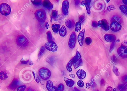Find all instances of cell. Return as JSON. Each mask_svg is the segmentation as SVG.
Instances as JSON below:
<instances>
[{"label":"cell","mask_w":127,"mask_h":91,"mask_svg":"<svg viewBox=\"0 0 127 91\" xmlns=\"http://www.w3.org/2000/svg\"><path fill=\"white\" fill-rule=\"evenodd\" d=\"M39 74L40 77L42 79L46 80L50 77L51 72L49 69L46 67H42L39 70Z\"/></svg>","instance_id":"1"},{"label":"cell","mask_w":127,"mask_h":91,"mask_svg":"<svg viewBox=\"0 0 127 91\" xmlns=\"http://www.w3.org/2000/svg\"><path fill=\"white\" fill-rule=\"evenodd\" d=\"M35 15L36 19L40 22H44L46 19V13L44 9L37 10L35 13Z\"/></svg>","instance_id":"2"},{"label":"cell","mask_w":127,"mask_h":91,"mask_svg":"<svg viewBox=\"0 0 127 91\" xmlns=\"http://www.w3.org/2000/svg\"><path fill=\"white\" fill-rule=\"evenodd\" d=\"M10 6L6 3H2L0 5V12L2 15L7 16L9 15L11 12Z\"/></svg>","instance_id":"3"},{"label":"cell","mask_w":127,"mask_h":91,"mask_svg":"<svg viewBox=\"0 0 127 91\" xmlns=\"http://www.w3.org/2000/svg\"><path fill=\"white\" fill-rule=\"evenodd\" d=\"M44 47L47 50L52 52L56 51L58 49L57 45L53 41L46 43L45 44Z\"/></svg>","instance_id":"4"},{"label":"cell","mask_w":127,"mask_h":91,"mask_svg":"<svg viewBox=\"0 0 127 91\" xmlns=\"http://www.w3.org/2000/svg\"><path fill=\"white\" fill-rule=\"evenodd\" d=\"M16 42L17 45L20 46H26L28 43L27 39L23 35L18 36L16 39Z\"/></svg>","instance_id":"5"},{"label":"cell","mask_w":127,"mask_h":91,"mask_svg":"<svg viewBox=\"0 0 127 91\" xmlns=\"http://www.w3.org/2000/svg\"><path fill=\"white\" fill-rule=\"evenodd\" d=\"M77 40V35L75 32H73L71 34L69 40L68 45L69 48L73 49L75 47Z\"/></svg>","instance_id":"6"},{"label":"cell","mask_w":127,"mask_h":91,"mask_svg":"<svg viewBox=\"0 0 127 91\" xmlns=\"http://www.w3.org/2000/svg\"><path fill=\"white\" fill-rule=\"evenodd\" d=\"M117 53L119 56L123 58L127 57V46L121 45L117 49Z\"/></svg>","instance_id":"7"},{"label":"cell","mask_w":127,"mask_h":91,"mask_svg":"<svg viewBox=\"0 0 127 91\" xmlns=\"http://www.w3.org/2000/svg\"><path fill=\"white\" fill-rule=\"evenodd\" d=\"M98 26L102 27L103 29L105 31H108L110 29V27L107 20L105 19H103L99 21L98 22Z\"/></svg>","instance_id":"8"},{"label":"cell","mask_w":127,"mask_h":91,"mask_svg":"<svg viewBox=\"0 0 127 91\" xmlns=\"http://www.w3.org/2000/svg\"><path fill=\"white\" fill-rule=\"evenodd\" d=\"M121 25L118 22H111L110 25V28L111 30L114 32H117L121 29Z\"/></svg>","instance_id":"9"},{"label":"cell","mask_w":127,"mask_h":91,"mask_svg":"<svg viewBox=\"0 0 127 91\" xmlns=\"http://www.w3.org/2000/svg\"><path fill=\"white\" fill-rule=\"evenodd\" d=\"M62 12L63 14L65 16H67L69 13V3L67 0H64L63 1L62 5Z\"/></svg>","instance_id":"10"},{"label":"cell","mask_w":127,"mask_h":91,"mask_svg":"<svg viewBox=\"0 0 127 91\" xmlns=\"http://www.w3.org/2000/svg\"><path fill=\"white\" fill-rule=\"evenodd\" d=\"M85 29H84L81 31L80 32L78 36V41L79 43L80 46L82 47L83 45V41L84 39V33H85Z\"/></svg>","instance_id":"11"},{"label":"cell","mask_w":127,"mask_h":91,"mask_svg":"<svg viewBox=\"0 0 127 91\" xmlns=\"http://www.w3.org/2000/svg\"><path fill=\"white\" fill-rule=\"evenodd\" d=\"M46 87L48 91H58L57 87L54 86L53 83L51 80L47 81Z\"/></svg>","instance_id":"12"},{"label":"cell","mask_w":127,"mask_h":91,"mask_svg":"<svg viewBox=\"0 0 127 91\" xmlns=\"http://www.w3.org/2000/svg\"><path fill=\"white\" fill-rule=\"evenodd\" d=\"M116 36L113 34H106L104 36L105 40L107 42H115L116 40Z\"/></svg>","instance_id":"13"},{"label":"cell","mask_w":127,"mask_h":91,"mask_svg":"<svg viewBox=\"0 0 127 91\" xmlns=\"http://www.w3.org/2000/svg\"><path fill=\"white\" fill-rule=\"evenodd\" d=\"M76 75L78 79H83L86 77V72L83 69H79L76 73Z\"/></svg>","instance_id":"14"},{"label":"cell","mask_w":127,"mask_h":91,"mask_svg":"<svg viewBox=\"0 0 127 91\" xmlns=\"http://www.w3.org/2000/svg\"><path fill=\"white\" fill-rule=\"evenodd\" d=\"M42 5L44 8L48 9H50L53 8V5L50 0H44Z\"/></svg>","instance_id":"15"},{"label":"cell","mask_w":127,"mask_h":91,"mask_svg":"<svg viewBox=\"0 0 127 91\" xmlns=\"http://www.w3.org/2000/svg\"><path fill=\"white\" fill-rule=\"evenodd\" d=\"M64 80L66 83L67 86L69 87H72L74 84V81L73 80L69 79L66 77H64Z\"/></svg>","instance_id":"16"},{"label":"cell","mask_w":127,"mask_h":91,"mask_svg":"<svg viewBox=\"0 0 127 91\" xmlns=\"http://www.w3.org/2000/svg\"><path fill=\"white\" fill-rule=\"evenodd\" d=\"M59 34L61 36L64 37L67 34V30L66 27L64 26H62L59 29Z\"/></svg>","instance_id":"17"},{"label":"cell","mask_w":127,"mask_h":91,"mask_svg":"<svg viewBox=\"0 0 127 91\" xmlns=\"http://www.w3.org/2000/svg\"><path fill=\"white\" fill-rule=\"evenodd\" d=\"M60 25H59V24L54 23L52 25L51 28H52L54 32L57 33L59 31L60 28Z\"/></svg>","instance_id":"18"},{"label":"cell","mask_w":127,"mask_h":91,"mask_svg":"<svg viewBox=\"0 0 127 91\" xmlns=\"http://www.w3.org/2000/svg\"><path fill=\"white\" fill-rule=\"evenodd\" d=\"M81 59V56L80 53L78 51H77L76 55L72 59L73 65L77 61H78Z\"/></svg>","instance_id":"19"},{"label":"cell","mask_w":127,"mask_h":91,"mask_svg":"<svg viewBox=\"0 0 127 91\" xmlns=\"http://www.w3.org/2000/svg\"><path fill=\"white\" fill-rule=\"evenodd\" d=\"M19 85V81L18 80H14L10 85V87L11 89H15L17 88Z\"/></svg>","instance_id":"20"},{"label":"cell","mask_w":127,"mask_h":91,"mask_svg":"<svg viewBox=\"0 0 127 91\" xmlns=\"http://www.w3.org/2000/svg\"><path fill=\"white\" fill-rule=\"evenodd\" d=\"M73 65V60H72V59H71L68 62V63L67 64V66H66V69L69 72H70L72 71V69L71 68V67H72Z\"/></svg>","instance_id":"21"},{"label":"cell","mask_w":127,"mask_h":91,"mask_svg":"<svg viewBox=\"0 0 127 91\" xmlns=\"http://www.w3.org/2000/svg\"><path fill=\"white\" fill-rule=\"evenodd\" d=\"M8 78L7 74L6 72L2 71L0 72V79L2 80L6 79Z\"/></svg>","instance_id":"22"},{"label":"cell","mask_w":127,"mask_h":91,"mask_svg":"<svg viewBox=\"0 0 127 91\" xmlns=\"http://www.w3.org/2000/svg\"><path fill=\"white\" fill-rule=\"evenodd\" d=\"M81 27V23L80 21L77 22L75 24V31L77 32L80 31Z\"/></svg>","instance_id":"23"},{"label":"cell","mask_w":127,"mask_h":91,"mask_svg":"<svg viewBox=\"0 0 127 91\" xmlns=\"http://www.w3.org/2000/svg\"><path fill=\"white\" fill-rule=\"evenodd\" d=\"M121 11L123 13L127 14V6L126 5H121L119 7Z\"/></svg>","instance_id":"24"},{"label":"cell","mask_w":127,"mask_h":91,"mask_svg":"<svg viewBox=\"0 0 127 91\" xmlns=\"http://www.w3.org/2000/svg\"><path fill=\"white\" fill-rule=\"evenodd\" d=\"M32 3L34 6H40L42 3V0H32Z\"/></svg>","instance_id":"25"},{"label":"cell","mask_w":127,"mask_h":91,"mask_svg":"<svg viewBox=\"0 0 127 91\" xmlns=\"http://www.w3.org/2000/svg\"><path fill=\"white\" fill-rule=\"evenodd\" d=\"M66 26L69 29H71L72 27V23L69 19H66L65 20Z\"/></svg>","instance_id":"26"},{"label":"cell","mask_w":127,"mask_h":91,"mask_svg":"<svg viewBox=\"0 0 127 91\" xmlns=\"http://www.w3.org/2000/svg\"><path fill=\"white\" fill-rule=\"evenodd\" d=\"M81 4L83 5V6H85L86 7V11H87V14L88 15L90 14L91 13V11L90 10V7H89L85 3L84 1H82L81 2Z\"/></svg>","instance_id":"27"},{"label":"cell","mask_w":127,"mask_h":91,"mask_svg":"<svg viewBox=\"0 0 127 91\" xmlns=\"http://www.w3.org/2000/svg\"><path fill=\"white\" fill-rule=\"evenodd\" d=\"M111 22H116L119 23L121 22L122 20L121 17H119L115 16L112 17V18L111 19Z\"/></svg>","instance_id":"28"},{"label":"cell","mask_w":127,"mask_h":91,"mask_svg":"<svg viewBox=\"0 0 127 91\" xmlns=\"http://www.w3.org/2000/svg\"><path fill=\"white\" fill-rule=\"evenodd\" d=\"M82 63V59H81L80 60L77 61L75 63L73 64L74 67V69H76L78 68L79 66L81 65Z\"/></svg>","instance_id":"29"},{"label":"cell","mask_w":127,"mask_h":91,"mask_svg":"<svg viewBox=\"0 0 127 91\" xmlns=\"http://www.w3.org/2000/svg\"><path fill=\"white\" fill-rule=\"evenodd\" d=\"M58 16V11L56 10H54L51 12V19H55Z\"/></svg>","instance_id":"30"},{"label":"cell","mask_w":127,"mask_h":91,"mask_svg":"<svg viewBox=\"0 0 127 91\" xmlns=\"http://www.w3.org/2000/svg\"><path fill=\"white\" fill-rule=\"evenodd\" d=\"M113 73H115V75L116 76H120V73L119 72L118 68L115 66H113Z\"/></svg>","instance_id":"31"},{"label":"cell","mask_w":127,"mask_h":91,"mask_svg":"<svg viewBox=\"0 0 127 91\" xmlns=\"http://www.w3.org/2000/svg\"><path fill=\"white\" fill-rule=\"evenodd\" d=\"M45 51H46V48H45V47L44 46H42L40 48V51H39V53H38V57H40V56H41L42 55L44 54Z\"/></svg>","instance_id":"32"},{"label":"cell","mask_w":127,"mask_h":91,"mask_svg":"<svg viewBox=\"0 0 127 91\" xmlns=\"http://www.w3.org/2000/svg\"><path fill=\"white\" fill-rule=\"evenodd\" d=\"M46 35H47V39H48V41H52V34H51V32L50 31H47L46 33Z\"/></svg>","instance_id":"33"},{"label":"cell","mask_w":127,"mask_h":91,"mask_svg":"<svg viewBox=\"0 0 127 91\" xmlns=\"http://www.w3.org/2000/svg\"><path fill=\"white\" fill-rule=\"evenodd\" d=\"M118 88L120 91H125L126 90V87L125 86L122 84L119 85Z\"/></svg>","instance_id":"34"},{"label":"cell","mask_w":127,"mask_h":91,"mask_svg":"<svg viewBox=\"0 0 127 91\" xmlns=\"http://www.w3.org/2000/svg\"><path fill=\"white\" fill-rule=\"evenodd\" d=\"M85 42L87 45H90L92 42V39L91 37H86L85 39Z\"/></svg>","instance_id":"35"},{"label":"cell","mask_w":127,"mask_h":91,"mask_svg":"<svg viewBox=\"0 0 127 91\" xmlns=\"http://www.w3.org/2000/svg\"><path fill=\"white\" fill-rule=\"evenodd\" d=\"M116 9V8L115 6L113 5H111L110 6H108L107 8V10L109 12L114 10Z\"/></svg>","instance_id":"36"},{"label":"cell","mask_w":127,"mask_h":91,"mask_svg":"<svg viewBox=\"0 0 127 91\" xmlns=\"http://www.w3.org/2000/svg\"><path fill=\"white\" fill-rule=\"evenodd\" d=\"M25 85H22L18 87V88H17V91H25Z\"/></svg>","instance_id":"37"},{"label":"cell","mask_w":127,"mask_h":91,"mask_svg":"<svg viewBox=\"0 0 127 91\" xmlns=\"http://www.w3.org/2000/svg\"><path fill=\"white\" fill-rule=\"evenodd\" d=\"M64 90V85L62 83L59 84L57 88L58 91H63Z\"/></svg>","instance_id":"38"},{"label":"cell","mask_w":127,"mask_h":91,"mask_svg":"<svg viewBox=\"0 0 127 91\" xmlns=\"http://www.w3.org/2000/svg\"><path fill=\"white\" fill-rule=\"evenodd\" d=\"M78 86L80 87H84V83L83 81L81 80H79L77 82Z\"/></svg>","instance_id":"39"},{"label":"cell","mask_w":127,"mask_h":91,"mask_svg":"<svg viewBox=\"0 0 127 91\" xmlns=\"http://www.w3.org/2000/svg\"><path fill=\"white\" fill-rule=\"evenodd\" d=\"M123 82L125 83L126 85L127 86V75L125 76L122 78Z\"/></svg>","instance_id":"40"},{"label":"cell","mask_w":127,"mask_h":91,"mask_svg":"<svg viewBox=\"0 0 127 91\" xmlns=\"http://www.w3.org/2000/svg\"><path fill=\"white\" fill-rule=\"evenodd\" d=\"M64 19V17L63 16L59 15L57 16V17L55 19L57 20H61Z\"/></svg>","instance_id":"41"},{"label":"cell","mask_w":127,"mask_h":91,"mask_svg":"<svg viewBox=\"0 0 127 91\" xmlns=\"http://www.w3.org/2000/svg\"><path fill=\"white\" fill-rule=\"evenodd\" d=\"M92 25L93 27H97L98 26V23L95 21H93L92 22Z\"/></svg>","instance_id":"42"},{"label":"cell","mask_w":127,"mask_h":91,"mask_svg":"<svg viewBox=\"0 0 127 91\" xmlns=\"http://www.w3.org/2000/svg\"><path fill=\"white\" fill-rule=\"evenodd\" d=\"M84 19H85V17L83 15H81L79 17V19L80 22H81V23L83 22L84 21Z\"/></svg>","instance_id":"43"},{"label":"cell","mask_w":127,"mask_h":91,"mask_svg":"<svg viewBox=\"0 0 127 91\" xmlns=\"http://www.w3.org/2000/svg\"><path fill=\"white\" fill-rule=\"evenodd\" d=\"M86 4L88 6L90 7V3H91V1H92V0H84Z\"/></svg>","instance_id":"44"},{"label":"cell","mask_w":127,"mask_h":91,"mask_svg":"<svg viewBox=\"0 0 127 91\" xmlns=\"http://www.w3.org/2000/svg\"><path fill=\"white\" fill-rule=\"evenodd\" d=\"M111 60L113 61V63H115V62H116L117 59L116 56H115V55H113L112 57Z\"/></svg>","instance_id":"45"},{"label":"cell","mask_w":127,"mask_h":91,"mask_svg":"<svg viewBox=\"0 0 127 91\" xmlns=\"http://www.w3.org/2000/svg\"><path fill=\"white\" fill-rule=\"evenodd\" d=\"M29 60L27 61H25L23 59H22L21 60V62L22 64H27L29 62Z\"/></svg>","instance_id":"46"},{"label":"cell","mask_w":127,"mask_h":91,"mask_svg":"<svg viewBox=\"0 0 127 91\" xmlns=\"http://www.w3.org/2000/svg\"><path fill=\"white\" fill-rule=\"evenodd\" d=\"M106 91H113V89L112 87L109 86L106 89Z\"/></svg>","instance_id":"47"},{"label":"cell","mask_w":127,"mask_h":91,"mask_svg":"<svg viewBox=\"0 0 127 91\" xmlns=\"http://www.w3.org/2000/svg\"><path fill=\"white\" fill-rule=\"evenodd\" d=\"M100 83L101 85L102 86H104V85H105V80H104L103 79H102L101 80Z\"/></svg>","instance_id":"48"},{"label":"cell","mask_w":127,"mask_h":91,"mask_svg":"<svg viewBox=\"0 0 127 91\" xmlns=\"http://www.w3.org/2000/svg\"><path fill=\"white\" fill-rule=\"evenodd\" d=\"M45 27L47 29H48L50 27V25H49V23H48V22H46V24H45Z\"/></svg>","instance_id":"49"},{"label":"cell","mask_w":127,"mask_h":91,"mask_svg":"<svg viewBox=\"0 0 127 91\" xmlns=\"http://www.w3.org/2000/svg\"><path fill=\"white\" fill-rule=\"evenodd\" d=\"M74 1H75V4L76 5H77L80 3V0H74Z\"/></svg>","instance_id":"50"},{"label":"cell","mask_w":127,"mask_h":91,"mask_svg":"<svg viewBox=\"0 0 127 91\" xmlns=\"http://www.w3.org/2000/svg\"><path fill=\"white\" fill-rule=\"evenodd\" d=\"M121 45L127 46V41H123Z\"/></svg>","instance_id":"51"},{"label":"cell","mask_w":127,"mask_h":91,"mask_svg":"<svg viewBox=\"0 0 127 91\" xmlns=\"http://www.w3.org/2000/svg\"><path fill=\"white\" fill-rule=\"evenodd\" d=\"M90 86H91V85H90V83H87L86 84V87H87V89H89V88L90 87Z\"/></svg>","instance_id":"52"},{"label":"cell","mask_w":127,"mask_h":91,"mask_svg":"<svg viewBox=\"0 0 127 91\" xmlns=\"http://www.w3.org/2000/svg\"><path fill=\"white\" fill-rule=\"evenodd\" d=\"M69 76L73 78V79L75 78V75L74 74H69Z\"/></svg>","instance_id":"53"},{"label":"cell","mask_w":127,"mask_h":91,"mask_svg":"<svg viewBox=\"0 0 127 91\" xmlns=\"http://www.w3.org/2000/svg\"><path fill=\"white\" fill-rule=\"evenodd\" d=\"M36 81L38 83H39V82L40 81V79H39V78L38 77H36Z\"/></svg>","instance_id":"54"},{"label":"cell","mask_w":127,"mask_h":91,"mask_svg":"<svg viewBox=\"0 0 127 91\" xmlns=\"http://www.w3.org/2000/svg\"><path fill=\"white\" fill-rule=\"evenodd\" d=\"M123 3L125 5H127V0H122Z\"/></svg>","instance_id":"55"},{"label":"cell","mask_w":127,"mask_h":91,"mask_svg":"<svg viewBox=\"0 0 127 91\" xmlns=\"http://www.w3.org/2000/svg\"><path fill=\"white\" fill-rule=\"evenodd\" d=\"M73 91H80L79 90H78L77 87H75L74 88Z\"/></svg>","instance_id":"56"},{"label":"cell","mask_w":127,"mask_h":91,"mask_svg":"<svg viewBox=\"0 0 127 91\" xmlns=\"http://www.w3.org/2000/svg\"><path fill=\"white\" fill-rule=\"evenodd\" d=\"M27 91H34V90L31 88H28V89Z\"/></svg>","instance_id":"57"},{"label":"cell","mask_w":127,"mask_h":91,"mask_svg":"<svg viewBox=\"0 0 127 91\" xmlns=\"http://www.w3.org/2000/svg\"><path fill=\"white\" fill-rule=\"evenodd\" d=\"M33 64V63H32V61H30V62L29 63V65H32Z\"/></svg>","instance_id":"58"},{"label":"cell","mask_w":127,"mask_h":91,"mask_svg":"<svg viewBox=\"0 0 127 91\" xmlns=\"http://www.w3.org/2000/svg\"><path fill=\"white\" fill-rule=\"evenodd\" d=\"M106 2H107V3L109 2H110V0H106Z\"/></svg>","instance_id":"59"},{"label":"cell","mask_w":127,"mask_h":91,"mask_svg":"<svg viewBox=\"0 0 127 91\" xmlns=\"http://www.w3.org/2000/svg\"><path fill=\"white\" fill-rule=\"evenodd\" d=\"M113 91H117L116 89L115 88H114L113 89Z\"/></svg>","instance_id":"60"},{"label":"cell","mask_w":127,"mask_h":91,"mask_svg":"<svg viewBox=\"0 0 127 91\" xmlns=\"http://www.w3.org/2000/svg\"><path fill=\"white\" fill-rule=\"evenodd\" d=\"M97 91H98V90H97Z\"/></svg>","instance_id":"61"}]
</instances>
